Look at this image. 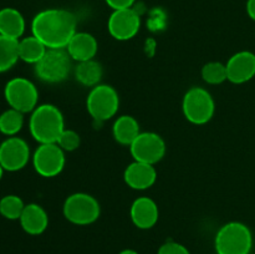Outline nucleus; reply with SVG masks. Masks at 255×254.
Returning <instances> with one entry per match:
<instances>
[{"label":"nucleus","instance_id":"f257e3e1","mask_svg":"<svg viewBox=\"0 0 255 254\" xmlns=\"http://www.w3.org/2000/svg\"><path fill=\"white\" fill-rule=\"evenodd\" d=\"M76 16L65 9H46L31 21V32L47 49H66L76 34Z\"/></svg>","mask_w":255,"mask_h":254},{"label":"nucleus","instance_id":"f3484780","mask_svg":"<svg viewBox=\"0 0 255 254\" xmlns=\"http://www.w3.org/2000/svg\"><path fill=\"white\" fill-rule=\"evenodd\" d=\"M70 57L77 62L92 60L97 54L99 45L94 35L89 32H76L66 46Z\"/></svg>","mask_w":255,"mask_h":254},{"label":"nucleus","instance_id":"f8f14e48","mask_svg":"<svg viewBox=\"0 0 255 254\" xmlns=\"http://www.w3.org/2000/svg\"><path fill=\"white\" fill-rule=\"evenodd\" d=\"M109 32L114 39L126 41L136 36L141 27L138 12L132 7L114 10L107 22Z\"/></svg>","mask_w":255,"mask_h":254},{"label":"nucleus","instance_id":"9b49d317","mask_svg":"<svg viewBox=\"0 0 255 254\" xmlns=\"http://www.w3.org/2000/svg\"><path fill=\"white\" fill-rule=\"evenodd\" d=\"M30 159V148L26 141L11 136L0 143V164L7 172H16L24 168Z\"/></svg>","mask_w":255,"mask_h":254},{"label":"nucleus","instance_id":"4468645a","mask_svg":"<svg viewBox=\"0 0 255 254\" xmlns=\"http://www.w3.org/2000/svg\"><path fill=\"white\" fill-rule=\"evenodd\" d=\"M124 179L132 189L143 191L153 186L157 179V171L153 164L133 161L125 169Z\"/></svg>","mask_w":255,"mask_h":254},{"label":"nucleus","instance_id":"a211bd4d","mask_svg":"<svg viewBox=\"0 0 255 254\" xmlns=\"http://www.w3.org/2000/svg\"><path fill=\"white\" fill-rule=\"evenodd\" d=\"M25 31V19L19 10L2 7L0 10V35L20 40Z\"/></svg>","mask_w":255,"mask_h":254},{"label":"nucleus","instance_id":"423d86ee","mask_svg":"<svg viewBox=\"0 0 255 254\" xmlns=\"http://www.w3.org/2000/svg\"><path fill=\"white\" fill-rule=\"evenodd\" d=\"M184 117L191 124L204 125L212 120L216 110L212 95L202 87H192L186 92L182 102Z\"/></svg>","mask_w":255,"mask_h":254},{"label":"nucleus","instance_id":"6ab92c4d","mask_svg":"<svg viewBox=\"0 0 255 254\" xmlns=\"http://www.w3.org/2000/svg\"><path fill=\"white\" fill-rule=\"evenodd\" d=\"M112 133H114L115 139L119 142L120 144L124 146H131L132 142L136 139L139 132V124L134 117L128 116V115H124L120 116L119 119L115 121L114 127H112Z\"/></svg>","mask_w":255,"mask_h":254},{"label":"nucleus","instance_id":"bb28decb","mask_svg":"<svg viewBox=\"0 0 255 254\" xmlns=\"http://www.w3.org/2000/svg\"><path fill=\"white\" fill-rule=\"evenodd\" d=\"M157 254H191L188 249L181 243L177 242H166L162 244Z\"/></svg>","mask_w":255,"mask_h":254},{"label":"nucleus","instance_id":"1a4fd4ad","mask_svg":"<svg viewBox=\"0 0 255 254\" xmlns=\"http://www.w3.org/2000/svg\"><path fill=\"white\" fill-rule=\"evenodd\" d=\"M134 161L156 164L166 154V142L154 132H141L129 146Z\"/></svg>","mask_w":255,"mask_h":254},{"label":"nucleus","instance_id":"7ed1b4c3","mask_svg":"<svg viewBox=\"0 0 255 254\" xmlns=\"http://www.w3.org/2000/svg\"><path fill=\"white\" fill-rule=\"evenodd\" d=\"M217 254H251L253 234L241 222H229L221 227L214 239Z\"/></svg>","mask_w":255,"mask_h":254},{"label":"nucleus","instance_id":"dca6fc26","mask_svg":"<svg viewBox=\"0 0 255 254\" xmlns=\"http://www.w3.org/2000/svg\"><path fill=\"white\" fill-rule=\"evenodd\" d=\"M19 221L24 232L30 236H39L44 233L49 226V217L46 211L36 203L25 204Z\"/></svg>","mask_w":255,"mask_h":254},{"label":"nucleus","instance_id":"393cba45","mask_svg":"<svg viewBox=\"0 0 255 254\" xmlns=\"http://www.w3.org/2000/svg\"><path fill=\"white\" fill-rule=\"evenodd\" d=\"M202 79L209 85H219L227 79V67L222 62H208L202 69Z\"/></svg>","mask_w":255,"mask_h":254},{"label":"nucleus","instance_id":"2eb2a0df","mask_svg":"<svg viewBox=\"0 0 255 254\" xmlns=\"http://www.w3.org/2000/svg\"><path fill=\"white\" fill-rule=\"evenodd\" d=\"M129 216L137 228L149 229L158 222V207L153 199L148 197H139L132 203Z\"/></svg>","mask_w":255,"mask_h":254},{"label":"nucleus","instance_id":"aec40b11","mask_svg":"<svg viewBox=\"0 0 255 254\" xmlns=\"http://www.w3.org/2000/svg\"><path fill=\"white\" fill-rule=\"evenodd\" d=\"M102 66L96 60L81 61L75 67V77L81 85L87 87H95L99 85L102 77Z\"/></svg>","mask_w":255,"mask_h":254},{"label":"nucleus","instance_id":"cd10ccee","mask_svg":"<svg viewBox=\"0 0 255 254\" xmlns=\"http://www.w3.org/2000/svg\"><path fill=\"white\" fill-rule=\"evenodd\" d=\"M106 4L109 5L111 9L119 10V9H127V7H132L133 2L136 0H105Z\"/></svg>","mask_w":255,"mask_h":254},{"label":"nucleus","instance_id":"9d476101","mask_svg":"<svg viewBox=\"0 0 255 254\" xmlns=\"http://www.w3.org/2000/svg\"><path fill=\"white\" fill-rule=\"evenodd\" d=\"M32 166L41 177L57 176L65 167V152L57 143L40 144L32 156Z\"/></svg>","mask_w":255,"mask_h":254},{"label":"nucleus","instance_id":"39448f33","mask_svg":"<svg viewBox=\"0 0 255 254\" xmlns=\"http://www.w3.org/2000/svg\"><path fill=\"white\" fill-rule=\"evenodd\" d=\"M62 212L70 223L89 226L99 219L101 207L97 199L90 194L74 193L66 198Z\"/></svg>","mask_w":255,"mask_h":254},{"label":"nucleus","instance_id":"b1692460","mask_svg":"<svg viewBox=\"0 0 255 254\" xmlns=\"http://www.w3.org/2000/svg\"><path fill=\"white\" fill-rule=\"evenodd\" d=\"M24 208L25 204L19 196L7 194L0 199V214L10 221L19 219Z\"/></svg>","mask_w":255,"mask_h":254},{"label":"nucleus","instance_id":"ddd939ff","mask_svg":"<svg viewBox=\"0 0 255 254\" xmlns=\"http://www.w3.org/2000/svg\"><path fill=\"white\" fill-rule=\"evenodd\" d=\"M227 79L233 84H244L255 76V54L252 51H239L234 54L228 62Z\"/></svg>","mask_w":255,"mask_h":254},{"label":"nucleus","instance_id":"4be33fe9","mask_svg":"<svg viewBox=\"0 0 255 254\" xmlns=\"http://www.w3.org/2000/svg\"><path fill=\"white\" fill-rule=\"evenodd\" d=\"M19 59V40L0 35V72L11 69Z\"/></svg>","mask_w":255,"mask_h":254},{"label":"nucleus","instance_id":"c85d7f7f","mask_svg":"<svg viewBox=\"0 0 255 254\" xmlns=\"http://www.w3.org/2000/svg\"><path fill=\"white\" fill-rule=\"evenodd\" d=\"M247 12H248L249 17L255 21V0L247 1Z\"/></svg>","mask_w":255,"mask_h":254},{"label":"nucleus","instance_id":"0eeeda50","mask_svg":"<svg viewBox=\"0 0 255 254\" xmlns=\"http://www.w3.org/2000/svg\"><path fill=\"white\" fill-rule=\"evenodd\" d=\"M86 107L95 121H107L112 119L119 111V94L110 85H96L92 87L87 96Z\"/></svg>","mask_w":255,"mask_h":254},{"label":"nucleus","instance_id":"c756f323","mask_svg":"<svg viewBox=\"0 0 255 254\" xmlns=\"http://www.w3.org/2000/svg\"><path fill=\"white\" fill-rule=\"evenodd\" d=\"M119 254H138L136 251H133V249H125V251L120 252Z\"/></svg>","mask_w":255,"mask_h":254},{"label":"nucleus","instance_id":"f03ea898","mask_svg":"<svg viewBox=\"0 0 255 254\" xmlns=\"http://www.w3.org/2000/svg\"><path fill=\"white\" fill-rule=\"evenodd\" d=\"M29 129L32 138L40 144L56 143L59 136L65 129L64 116L54 105H39L31 112Z\"/></svg>","mask_w":255,"mask_h":254},{"label":"nucleus","instance_id":"a878e982","mask_svg":"<svg viewBox=\"0 0 255 254\" xmlns=\"http://www.w3.org/2000/svg\"><path fill=\"white\" fill-rule=\"evenodd\" d=\"M80 142H81V138L76 131L65 128L57 138L56 143L64 152H72L79 148Z\"/></svg>","mask_w":255,"mask_h":254},{"label":"nucleus","instance_id":"20e7f679","mask_svg":"<svg viewBox=\"0 0 255 254\" xmlns=\"http://www.w3.org/2000/svg\"><path fill=\"white\" fill-rule=\"evenodd\" d=\"M71 60L66 49H47L40 61L34 65L35 74L46 84H59L69 76Z\"/></svg>","mask_w":255,"mask_h":254},{"label":"nucleus","instance_id":"412c9836","mask_svg":"<svg viewBox=\"0 0 255 254\" xmlns=\"http://www.w3.org/2000/svg\"><path fill=\"white\" fill-rule=\"evenodd\" d=\"M47 47L34 35L19 40V59L26 64L35 65L46 52Z\"/></svg>","mask_w":255,"mask_h":254},{"label":"nucleus","instance_id":"6e6552de","mask_svg":"<svg viewBox=\"0 0 255 254\" xmlns=\"http://www.w3.org/2000/svg\"><path fill=\"white\" fill-rule=\"evenodd\" d=\"M4 97L11 109L27 114L36 109L39 92L36 86L29 79L14 77L5 85Z\"/></svg>","mask_w":255,"mask_h":254},{"label":"nucleus","instance_id":"5701e85b","mask_svg":"<svg viewBox=\"0 0 255 254\" xmlns=\"http://www.w3.org/2000/svg\"><path fill=\"white\" fill-rule=\"evenodd\" d=\"M24 126V114L11 109L0 115V132L7 137L15 136Z\"/></svg>","mask_w":255,"mask_h":254},{"label":"nucleus","instance_id":"7c9ffc66","mask_svg":"<svg viewBox=\"0 0 255 254\" xmlns=\"http://www.w3.org/2000/svg\"><path fill=\"white\" fill-rule=\"evenodd\" d=\"M2 173H4V168H2L1 164H0V179L2 178Z\"/></svg>","mask_w":255,"mask_h":254}]
</instances>
